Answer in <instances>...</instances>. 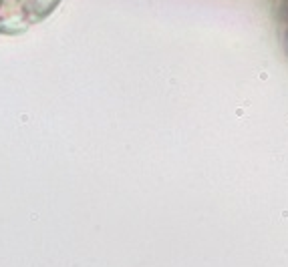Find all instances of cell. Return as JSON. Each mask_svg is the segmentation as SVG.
<instances>
[{
  "label": "cell",
  "mask_w": 288,
  "mask_h": 267,
  "mask_svg": "<svg viewBox=\"0 0 288 267\" xmlns=\"http://www.w3.org/2000/svg\"><path fill=\"white\" fill-rule=\"evenodd\" d=\"M272 10H274L276 28L280 34L282 46L288 54V0H272Z\"/></svg>",
  "instance_id": "cell-1"
}]
</instances>
